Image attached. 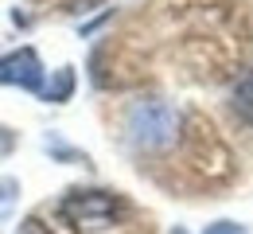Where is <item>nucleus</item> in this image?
<instances>
[{
    "instance_id": "obj_1",
    "label": "nucleus",
    "mask_w": 253,
    "mask_h": 234,
    "mask_svg": "<svg viewBox=\"0 0 253 234\" xmlns=\"http://www.w3.org/2000/svg\"><path fill=\"white\" fill-rule=\"evenodd\" d=\"M179 133V109L171 101H160V98H148V101H136L128 109V140L144 152H160L168 148Z\"/></svg>"
},
{
    "instance_id": "obj_3",
    "label": "nucleus",
    "mask_w": 253,
    "mask_h": 234,
    "mask_svg": "<svg viewBox=\"0 0 253 234\" xmlns=\"http://www.w3.org/2000/svg\"><path fill=\"white\" fill-rule=\"evenodd\" d=\"M0 86H20V90H43V63L35 55V47H20V51H8L0 59Z\"/></svg>"
},
{
    "instance_id": "obj_6",
    "label": "nucleus",
    "mask_w": 253,
    "mask_h": 234,
    "mask_svg": "<svg viewBox=\"0 0 253 234\" xmlns=\"http://www.w3.org/2000/svg\"><path fill=\"white\" fill-rule=\"evenodd\" d=\"M16 195H20V184H16L12 176H0V223L8 219V211H12Z\"/></svg>"
},
{
    "instance_id": "obj_5",
    "label": "nucleus",
    "mask_w": 253,
    "mask_h": 234,
    "mask_svg": "<svg viewBox=\"0 0 253 234\" xmlns=\"http://www.w3.org/2000/svg\"><path fill=\"white\" fill-rule=\"evenodd\" d=\"M39 94H43L47 101H66L70 94H74V70H70V67H59V70H55V82H51V86H43Z\"/></svg>"
},
{
    "instance_id": "obj_9",
    "label": "nucleus",
    "mask_w": 253,
    "mask_h": 234,
    "mask_svg": "<svg viewBox=\"0 0 253 234\" xmlns=\"http://www.w3.org/2000/svg\"><path fill=\"white\" fill-rule=\"evenodd\" d=\"M16 234H51V231H47V227H43L39 219H24V223H20V231H16Z\"/></svg>"
},
{
    "instance_id": "obj_10",
    "label": "nucleus",
    "mask_w": 253,
    "mask_h": 234,
    "mask_svg": "<svg viewBox=\"0 0 253 234\" xmlns=\"http://www.w3.org/2000/svg\"><path fill=\"white\" fill-rule=\"evenodd\" d=\"M171 234H187V231H183V227H175V231H171Z\"/></svg>"
},
{
    "instance_id": "obj_7",
    "label": "nucleus",
    "mask_w": 253,
    "mask_h": 234,
    "mask_svg": "<svg viewBox=\"0 0 253 234\" xmlns=\"http://www.w3.org/2000/svg\"><path fill=\"white\" fill-rule=\"evenodd\" d=\"M47 148H51L55 156H63V160H82V164H86V156H82V152H74V148H66V144H63V140H59L55 133L47 137Z\"/></svg>"
},
{
    "instance_id": "obj_2",
    "label": "nucleus",
    "mask_w": 253,
    "mask_h": 234,
    "mask_svg": "<svg viewBox=\"0 0 253 234\" xmlns=\"http://www.w3.org/2000/svg\"><path fill=\"white\" fill-rule=\"evenodd\" d=\"M59 215L74 231H105L117 219V195L113 191H70L59 203Z\"/></svg>"
},
{
    "instance_id": "obj_8",
    "label": "nucleus",
    "mask_w": 253,
    "mask_h": 234,
    "mask_svg": "<svg viewBox=\"0 0 253 234\" xmlns=\"http://www.w3.org/2000/svg\"><path fill=\"white\" fill-rule=\"evenodd\" d=\"M203 234H250V231L238 227V223H214V227H207Z\"/></svg>"
},
{
    "instance_id": "obj_4",
    "label": "nucleus",
    "mask_w": 253,
    "mask_h": 234,
    "mask_svg": "<svg viewBox=\"0 0 253 234\" xmlns=\"http://www.w3.org/2000/svg\"><path fill=\"white\" fill-rule=\"evenodd\" d=\"M234 109H238V117H246V121H253V70H246L238 82H234Z\"/></svg>"
}]
</instances>
